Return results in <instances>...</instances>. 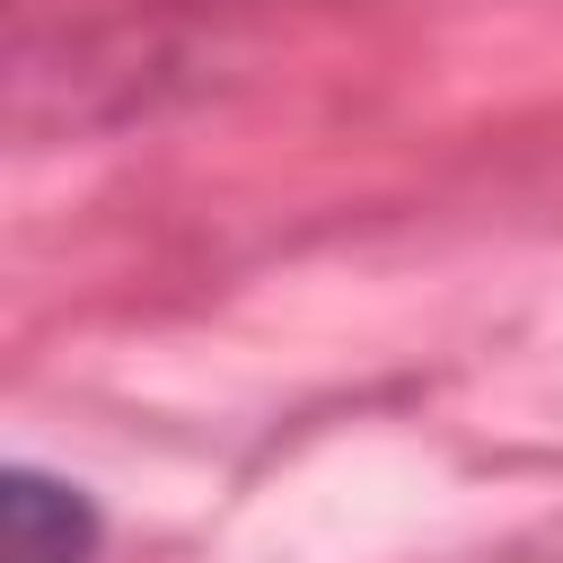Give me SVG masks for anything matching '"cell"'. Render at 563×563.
Listing matches in <instances>:
<instances>
[{"instance_id":"cell-1","label":"cell","mask_w":563,"mask_h":563,"mask_svg":"<svg viewBox=\"0 0 563 563\" xmlns=\"http://www.w3.org/2000/svg\"><path fill=\"white\" fill-rule=\"evenodd\" d=\"M0 563H97V510L44 466L0 475Z\"/></svg>"}]
</instances>
